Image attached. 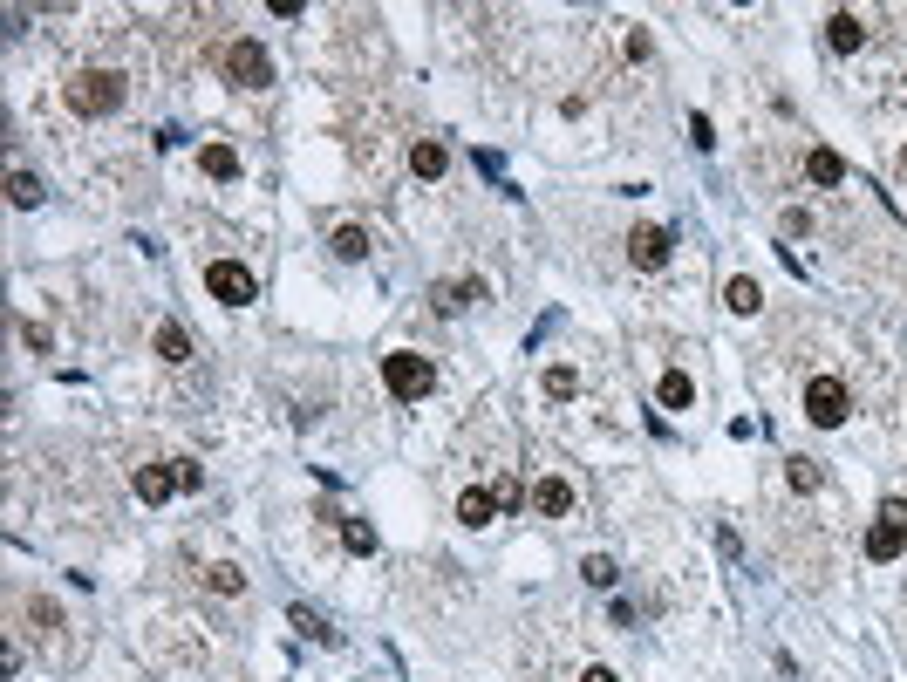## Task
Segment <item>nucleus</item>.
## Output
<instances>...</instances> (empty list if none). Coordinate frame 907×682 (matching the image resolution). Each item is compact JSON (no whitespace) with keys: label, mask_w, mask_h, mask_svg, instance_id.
Segmentation results:
<instances>
[{"label":"nucleus","mask_w":907,"mask_h":682,"mask_svg":"<svg viewBox=\"0 0 907 682\" xmlns=\"http://www.w3.org/2000/svg\"><path fill=\"white\" fill-rule=\"evenodd\" d=\"M226 82L232 89H266V82H273V55H266L260 41H232L226 48Z\"/></svg>","instance_id":"6"},{"label":"nucleus","mask_w":907,"mask_h":682,"mask_svg":"<svg viewBox=\"0 0 907 682\" xmlns=\"http://www.w3.org/2000/svg\"><path fill=\"white\" fill-rule=\"evenodd\" d=\"M901 546H907V498H887L880 505V519H873V532H867V560H901Z\"/></svg>","instance_id":"4"},{"label":"nucleus","mask_w":907,"mask_h":682,"mask_svg":"<svg viewBox=\"0 0 907 682\" xmlns=\"http://www.w3.org/2000/svg\"><path fill=\"white\" fill-rule=\"evenodd\" d=\"M573 389H580V369H567V362H553V369H546V396H553V403H567Z\"/></svg>","instance_id":"22"},{"label":"nucleus","mask_w":907,"mask_h":682,"mask_svg":"<svg viewBox=\"0 0 907 682\" xmlns=\"http://www.w3.org/2000/svg\"><path fill=\"white\" fill-rule=\"evenodd\" d=\"M410 171H416V178H444V171H451V151L423 137V144H410Z\"/></svg>","instance_id":"13"},{"label":"nucleus","mask_w":907,"mask_h":682,"mask_svg":"<svg viewBox=\"0 0 907 682\" xmlns=\"http://www.w3.org/2000/svg\"><path fill=\"white\" fill-rule=\"evenodd\" d=\"M485 301V280H451V287H437V307H471Z\"/></svg>","instance_id":"18"},{"label":"nucleus","mask_w":907,"mask_h":682,"mask_svg":"<svg viewBox=\"0 0 907 682\" xmlns=\"http://www.w3.org/2000/svg\"><path fill=\"white\" fill-rule=\"evenodd\" d=\"M723 307H730V314H757V307H764V287H757L751 273H737V280L723 287Z\"/></svg>","instance_id":"14"},{"label":"nucleus","mask_w":907,"mask_h":682,"mask_svg":"<svg viewBox=\"0 0 907 682\" xmlns=\"http://www.w3.org/2000/svg\"><path fill=\"white\" fill-rule=\"evenodd\" d=\"M341 546L369 560V553H376V526H369V519H348V526H341Z\"/></svg>","instance_id":"20"},{"label":"nucleus","mask_w":907,"mask_h":682,"mask_svg":"<svg viewBox=\"0 0 907 682\" xmlns=\"http://www.w3.org/2000/svg\"><path fill=\"white\" fill-rule=\"evenodd\" d=\"M198 485H205V471H198L191 457H178V492H198Z\"/></svg>","instance_id":"28"},{"label":"nucleus","mask_w":907,"mask_h":682,"mask_svg":"<svg viewBox=\"0 0 907 682\" xmlns=\"http://www.w3.org/2000/svg\"><path fill=\"white\" fill-rule=\"evenodd\" d=\"M805 178H812V185H846V157L819 144V151L805 157Z\"/></svg>","instance_id":"12"},{"label":"nucleus","mask_w":907,"mask_h":682,"mask_svg":"<svg viewBox=\"0 0 907 682\" xmlns=\"http://www.w3.org/2000/svg\"><path fill=\"white\" fill-rule=\"evenodd\" d=\"M205 294L219 307H253L260 301V280H253V266H239V260H212L205 266Z\"/></svg>","instance_id":"3"},{"label":"nucleus","mask_w":907,"mask_h":682,"mask_svg":"<svg viewBox=\"0 0 907 682\" xmlns=\"http://www.w3.org/2000/svg\"><path fill=\"white\" fill-rule=\"evenodd\" d=\"M901 171H907V151H901Z\"/></svg>","instance_id":"30"},{"label":"nucleus","mask_w":907,"mask_h":682,"mask_svg":"<svg viewBox=\"0 0 907 682\" xmlns=\"http://www.w3.org/2000/svg\"><path fill=\"white\" fill-rule=\"evenodd\" d=\"M335 253H341V260H362V253H369V232H362V226H341V232H335Z\"/></svg>","instance_id":"25"},{"label":"nucleus","mask_w":907,"mask_h":682,"mask_svg":"<svg viewBox=\"0 0 907 682\" xmlns=\"http://www.w3.org/2000/svg\"><path fill=\"white\" fill-rule=\"evenodd\" d=\"M205 587H212V594H226V601H232V594H246V573L219 560V567H205Z\"/></svg>","instance_id":"19"},{"label":"nucleus","mask_w":907,"mask_h":682,"mask_svg":"<svg viewBox=\"0 0 907 682\" xmlns=\"http://www.w3.org/2000/svg\"><path fill=\"white\" fill-rule=\"evenodd\" d=\"M532 512H539V519H567L573 512V485L567 478H539V485H532Z\"/></svg>","instance_id":"8"},{"label":"nucleus","mask_w":907,"mask_h":682,"mask_svg":"<svg viewBox=\"0 0 907 682\" xmlns=\"http://www.w3.org/2000/svg\"><path fill=\"white\" fill-rule=\"evenodd\" d=\"M580 573H587V587H614V580H621V567H614L607 553H587V560H580Z\"/></svg>","instance_id":"23"},{"label":"nucleus","mask_w":907,"mask_h":682,"mask_svg":"<svg viewBox=\"0 0 907 682\" xmlns=\"http://www.w3.org/2000/svg\"><path fill=\"white\" fill-rule=\"evenodd\" d=\"M655 396H662V410H689V403H696V382L682 376V369H669V376H662V389H655Z\"/></svg>","instance_id":"16"},{"label":"nucleus","mask_w":907,"mask_h":682,"mask_svg":"<svg viewBox=\"0 0 907 682\" xmlns=\"http://www.w3.org/2000/svg\"><path fill=\"white\" fill-rule=\"evenodd\" d=\"M294 628H301V635H314V642H335V628H328L321 614H307V607H294Z\"/></svg>","instance_id":"26"},{"label":"nucleus","mask_w":907,"mask_h":682,"mask_svg":"<svg viewBox=\"0 0 907 682\" xmlns=\"http://www.w3.org/2000/svg\"><path fill=\"white\" fill-rule=\"evenodd\" d=\"M198 164H205V178H219V185H226V178H239V151H232V144H205V151H198Z\"/></svg>","instance_id":"15"},{"label":"nucleus","mask_w":907,"mask_h":682,"mask_svg":"<svg viewBox=\"0 0 907 682\" xmlns=\"http://www.w3.org/2000/svg\"><path fill=\"white\" fill-rule=\"evenodd\" d=\"M846 410H853L846 382H839V376H812V389H805V417L819 423V430H839V423H846Z\"/></svg>","instance_id":"5"},{"label":"nucleus","mask_w":907,"mask_h":682,"mask_svg":"<svg viewBox=\"0 0 907 682\" xmlns=\"http://www.w3.org/2000/svg\"><path fill=\"white\" fill-rule=\"evenodd\" d=\"M123 103V76L116 69H76L69 76V110L76 116H110Z\"/></svg>","instance_id":"1"},{"label":"nucleus","mask_w":907,"mask_h":682,"mask_svg":"<svg viewBox=\"0 0 907 682\" xmlns=\"http://www.w3.org/2000/svg\"><path fill=\"white\" fill-rule=\"evenodd\" d=\"M580 682H621V676H614L607 662H587V669H580Z\"/></svg>","instance_id":"29"},{"label":"nucleus","mask_w":907,"mask_h":682,"mask_svg":"<svg viewBox=\"0 0 907 682\" xmlns=\"http://www.w3.org/2000/svg\"><path fill=\"white\" fill-rule=\"evenodd\" d=\"M826 41H832V48H839V55H853V48H860V41H867V21H860V14H846V7H839V14H832V21H826Z\"/></svg>","instance_id":"10"},{"label":"nucleus","mask_w":907,"mask_h":682,"mask_svg":"<svg viewBox=\"0 0 907 682\" xmlns=\"http://www.w3.org/2000/svg\"><path fill=\"white\" fill-rule=\"evenodd\" d=\"M785 478H792V492H819V464H812V457H792Z\"/></svg>","instance_id":"24"},{"label":"nucleus","mask_w":907,"mask_h":682,"mask_svg":"<svg viewBox=\"0 0 907 682\" xmlns=\"http://www.w3.org/2000/svg\"><path fill=\"white\" fill-rule=\"evenodd\" d=\"M130 485H137V498H144V505H164V498L178 492V471H164V464H137V478H130Z\"/></svg>","instance_id":"9"},{"label":"nucleus","mask_w":907,"mask_h":682,"mask_svg":"<svg viewBox=\"0 0 907 682\" xmlns=\"http://www.w3.org/2000/svg\"><path fill=\"white\" fill-rule=\"evenodd\" d=\"M492 512H498V492H485V485H471V492L457 498V519L464 526H492Z\"/></svg>","instance_id":"11"},{"label":"nucleus","mask_w":907,"mask_h":682,"mask_svg":"<svg viewBox=\"0 0 907 682\" xmlns=\"http://www.w3.org/2000/svg\"><path fill=\"white\" fill-rule=\"evenodd\" d=\"M7 198H14L21 212H28V205H41V178H35V171H14V178H7Z\"/></svg>","instance_id":"21"},{"label":"nucleus","mask_w":907,"mask_h":682,"mask_svg":"<svg viewBox=\"0 0 907 682\" xmlns=\"http://www.w3.org/2000/svg\"><path fill=\"white\" fill-rule=\"evenodd\" d=\"M157 355H164V362H191V335L178 328V321H164V328H157Z\"/></svg>","instance_id":"17"},{"label":"nucleus","mask_w":907,"mask_h":682,"mask_svg":"<svg viewBox=\"0 0 907 682\" xmlns=\"http://www.w3.org/2000/svg\"><path fill=\"white\" fill-rule=\"evenodd\" d=\"M669 246H676L669 226H635L628 232V260L635 266H669Z\"/></svg>","instance_id":"7"},{"label":"nucleus","mask_w":907,"mask_h":682,"mask_svg":"<svg viewBox=\"0 0 907 682\" xmlns=\"http://www.w3.org/2000/svg\"><path fill=\"white\" fill-rule=\"evenodd\" d=\"M382 382H389V396H396V403H416V396H430L437 369H430V355L396 348V355H382Z\"/></svg>","instance_id":"2"},{"label":"nucleus","mask_w":907,"mask_h":682,"mask_svg":"<svg viewBox=\"0 0 907 682\" xmlns=\"http://www.w3.org/2000/svg\"><path fill=\"white\" fill-rule=\"evenodd\" d=\"M689 144H696V151H710V144H717V130H710V116H689Z\"/></svg>","instance_id":"27"}]
</instances>
